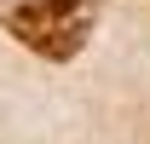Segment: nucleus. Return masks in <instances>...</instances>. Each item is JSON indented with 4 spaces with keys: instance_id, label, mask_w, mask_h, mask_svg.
Returning <instances> with one entry per match:
<instances>
[{
    "instance_id": "f257e3e1",
    "label": "nucleus",
    "mask_w": 150,
    "mask_h": 144,
    "mask_svg": "<svg viewBox=\"0 0 150 144\" xmlns=\"http://www.w3.org/2000/svg\"><path fill=\"white\" fill-rule=\"evenodd\" d=\"M6 29H12L29 52L64 64V58H75L87 46V35H93V0H23V6L6 12Z\"/></svg>"
}]
</instances>
